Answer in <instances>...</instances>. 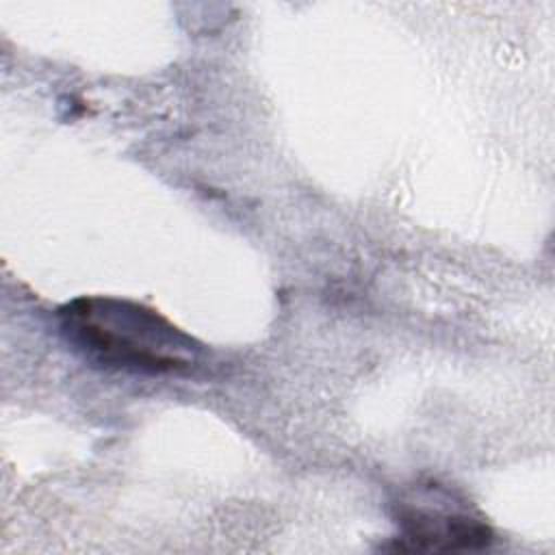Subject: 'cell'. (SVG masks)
<instances>
[{
	"instance_id": "1",
	"label": "cell",
	"mask_w": 555,
	"mask_h": 555,
	"mask_svg": "<svg viewBox=\"0 0 555 555\" xmlns=\"http://www.w3.org/2000/svg\"><path fill=\"white\" fill-rule=\"evenodd\" d=\"M65 340L85 360L128 373H191L202 345L160 312L119 297H78L59 310Z\"/></svg>"
},
{
	"instance_id": "2",
	"label": "cell",
	"mask_w": 555,
	"mask_h": 555,
	"mask_svg": "<svg viewBox=\"0 0 555 555\" xmlns=\"http://www.w3.org/2000/svg\"><path fill=\"white\" fill-rule=\"evenodd\" d=\"M395 522L397 551H477L494 538L466 499L436 481L410 488L395 503Z\"/></svg>"
}]
</instances>
